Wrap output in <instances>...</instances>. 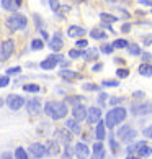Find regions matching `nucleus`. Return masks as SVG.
<instances>
[{"label": "nucleus", "instance_id": "33", "mask_svg": "<svg viewBox=\"0 0 152 159\" xmlns=\"http://www.w3.org/2000/svg\"><path fill=\"white\" fill-rule=\"evenodd\" d=\"M44 48V44H43V41H41V39H33L31 41V49H43Z\"/></svg>", "mask_w": 152, "mask_h": 159}, {"label": "nucleus", "instance_id": "17", "mask_svg": "<svg viewBox=\"0 0 152 159\" xmlns=\"http://www.w3.org/2000/svg\"><path fill=\"white\" fill-rule=\"evenodd\" d=\"M92 159H105V148L103 144L98 141V143H95V146H93V156Z\"/></svg>", "mask_w": 152, "mask_h": 159}, {"label": "nucleus", "instance_id": "28", "mask_svg": "<svg viewBox=\"0 0 152 159\" xmlns=\"http://www.w3.org/2000/svg\"><path fill=\"white\" fill-rule=\"evenodd\" d=\"M128 51H129L131 56H139L141 54V48L137 44H128Z\"/></svg>", "mask_w": 152, "mask_h": 159}, {"label": "nucleus", "instance_id": "44", "mask_svg": "<svg viewBox=\"0 0 152 159\" xmlns=\"http://www.w3.org/2000/svg\"><path fill=\"white\" fill-rule=\"evenodd\" d=\"M121 102H123V97H113V98H110V103H111V105L121 103Z\"/></svg>", "mask_w": 152, "mask_h": 159}, {"label": "nucleus", "instance_id": "49", "mask_svg": "<svg viewBox=\"0 0 152 159\" xmlns=\"http://www.w3.org/2000/svg\"><path fill=\"white\" fill-rule=\"evenodd\" d=\"M141 5H145V7H152V0H139Z\"/></svg>", "mask_w": 152, "mask_h": 159}, {"label": "nucleus", "instance_id": "25", "mask_svg": "<svg viewBox=\"0 0 152 159\" xmlns=\"http://www.w3.org/2000/svg\"><path fill=\"white\" fill-rule=\"evenodd\" d=\"M48 154H51V156L59 154V143H57V141H49V149H48Z\"/></svg>", "mask_w": 152, "mask_h": 159}, {"label": "nucleus", "instance_id": "26", "mask_svg": "<svg viewBox=\"0 0 152 159\" xmlns=\"http://www.w3.org/2000/svg\"><path fill=\"white\" fill-rule=\"evenodd\" d=\"M2 7H3L5 10H8V11L18 8V7L15 5V0H2Z\"/></svg>", "mask_w": 152, "mask_h": 159}, {"label": "nucleus", "instance_id": "38", "mask_svg": "<svg viewBox=\"0 0 152 159\" xmlns=\"http://www.w3.org/2000/svg\"><path fill=\"white\" fill-rule=\"evenodd\" d=\"M49 5H51V10L59 11V0H49Z\"/></svg>", "mask_w": 152, "mask_h": 159}, {"label": "nucleus", "instance_id": "53", "mask_svg": "<svg viewBox=\"0 0 152 159\" xmlns=\"http://www.w3.org/2000/svg\"><path fill=\"white\" fill-rule=\"evenodd\" d=\"M142 59H144V61H149V59H150V54H149V52H144V54H142Z\"/></svg>", "mask_w": 152, "mask_h": 159}, {"label": "nucleus", "instance_id": "47", "mask_svg": "<svg viewBox=\"0 0 152 159\" xmlns=\"http://www.w3.org/2000/svg\"><path fill=\"white\" fill-rule=\"evenodd\" d=\"M121 31H123V33H129V31H131V25H129V23H126V25H123Z\"/></svg>", "mask_w": 152, "mask_h": 159}, {"label": "nucleus", "instance_id": "58", "mask_svg": "<svg viewBox=\"0 0 152 159\" xmlns=\"http://www.w3.org/2000/svg\"><path fill=\"white\" fill-rule=\"evenodd\" d=\"M74 2H82V3H84V2H85V0H74Z\"/></svg>", "mask_w": 152, "mask_h": 159}, {"label": "nucleus", "instance_id": "19", "mask_svg": "<svg viewBox=\"0 0 152 159\" xmlns=\"http://www.w3.org/2000/svg\"><path fill=\"white\" fill-rule=\"evenodd\" d=\"M95 136L98 141H102L105 139V136H106V126H105V123L100 120L98 121V125H97V131H95Z\"/></svg>", "mask_w": 152, "mask_h": 159}, {"label": "nucleus", "instance_id": "51", "mask_svg": "<svg viewBox=\"0 0 152 159\" xmlns=\"http://www.w3.org/2000/svg\"><path fill=\"white\" fill-rule=\"evenodd\" d=\"M102 67H103V64L98 62V64H95V66H93V70H95V72H98V70H102Z\"/></svg>", "mask_w": 152, "mask_h": 159}, {"label": "nucleus", "instance_id": "60", "mask_svg": "<svg viewBox=\"0 0 152 159\" xmlns=\"http://www.w3.org/2000/svg\"><path fill=\"white\" fill-rule=\"evenodd\" d=\"M108 2H115V0H108Z\"/></svg>", "mask_w": 152, "mask_h": 159}, {"label": "nucleus", "instance_id": "27", "mask_svg": "<svg viewBox=\"0 0 152 159\" xmlns=\"http://www.w3.org/2000/svg\"><path fill=\"white\" fill-rule=\"evenodd\" d=\"M13 157H15V159H28V154H26V151L23 149V148H16Z\"/></svg>", "mask_w": 152, "mask_h": 159}, {"label": "nucleus", "instance_id": "15", "mask_svg": "<svg viewBox=\"0 0 152 159\" xmlns=\"http://www.w3.org/2000/svg\"><path fill=\"white\" fill-rule=\"evenodd\" d=\"M30 152H31L34 157H43V156L48 154V149H46L41 143H33L30 146Z\"/></svg>", "mask_w": 152, "mask_h": 159}, {"label": "nucleus", "instance_id": "5", "mask_svg": "<svg viewBox=\"0 0 152 159\" xmlns=\"http://www.w3.org/2000/svg\"><path fill=\"white\" fill-rule=\"evenodd\" d=\"M56 138H57V143H61L64 146H69L72 143V133L69 129H64V128H57L56 129Z\"/></svg>", "mask_w": 152, "mask_h": 159}, {"label": "nucleus", "instance_id": "16", "mask_svg": "<svg viewBox=\"0 0 152 159\" xmlns=\"http://www.w3.org/2000/svg\"><path fill=\"white\" fill-rule=\"evenodd\" d=\"M66 126L71 129V133H74V134H79V133L82 131V128H80V125H79V121H77V120H74V118H67V120H66Z\"/></svg>", "mask_w": 152, "mask_h": 159}, {"label": "nucleus", "instance_id": "10", "mask_svg": "<svg viewBox=\"0 0 152 159\" xmlns=\"http://www.w3.org/2000/svg\"><path fill=\"white\" fill-rule=\"evenodd\" d=\"M74 154L77 156L79 159H87L89 154H90V148L85 143H77L75 148H74Z\"/></svg>", "mask_w": 152, "mask_h": 159}, {"label": "nucleus", "instance_id": "12", "mask_svg": "<svg viewBox=\"0 0 152 159\" xmlns=\"http://www.w3.org/2000/svg\"><path fill=\"white\" fill-rule=\"evenodd\" d=\"M64 46V41H62V33L61 31H56L54 36L51 38V43H49V48L52 51H61Z\"/></svg>", "mask_w": 152, "mask_h": 159}, {"label": "nucleus", "instance_id": "46", "mask_svg": "<svg viewBox=\"0 0 152 159\" xmlns=\"http://www.w3.org/2000/svg\"><path fill=\"white\" fill-rule=\"evenodd\" d=\"M84 89H85V90H97L98 87H97V85H93V84H85V85H84Z\"/></svg>", "mask_w": 152, "mask_h": 159}, {"label": "nucleus", "instance_id": "2", "mask_svg": "<svg viewBox=\"0 0 152 159\" xmlns=\"http://www.w3.org/2000/svg\"><path fill=\"white\" fill-rule=\"evenodd\" d=\"M126 118V110L123 107H116V108H111L106 113V121H105V126L108 128H115L118 123L124 121Z\"/></svg>", "mask_w": 152, "mask_h": 159}, {"label": "nucleus", "instance_id": "54", "mask_svg": "<svg viewBox=\"0 0 152 159\" xmlns=\"http://www.w3.org/2000/svg\"><path fill=\"white\" fill-rule=\"evenodd\" d=\"M126 159H141V157H139V156H132V154H128Z\"/></svg>", "mask_w": 152, "mask_h": 159}, {"label": "nucleus", "instance_id": "21", "mask_svg": "<svg viewBox=\"0 0 152 159\" xmlns=\"http://www.w3.org/2000/svg\"><path fill=\"white\" fill-rule=\"evenodd\" d=\"M139 74L144 75V77H150L152 75V66L149 62H142L141 66H139Z\"/></svg>", "mask_w": 152, "mask_h": 159}, {"label": "nucleus", "instance_id": "37", "mask_svg": "<svg viewBox=\"0 0 152 159\" xmlns=\"http://www.w3.org/2000/svg\"><path fill=\"white\" fill-rule=\"evenodd\" d=\"M8 82H10L8 75H0V87H7Z\"/></svg>", "mask_w": 152, "mask_h": 159}, {"label": "nucleus", "instance_id": "8", "mask_svg": "<svg viewBox=\"0 0 152 159\" xmlns=\"http://www.w3.org/2000/svg\"><path fill=\"white\" fill-rule=\"evenodd\" d=\"M59 61L62 62L61 56H57V54H52V56H48L44 61H41L39 67H41V69H44V70H51V69H54V67H56V64L59 62Z\"/></svg>", "mask_w": 152, "mask_h": 159}, {"label": "nucleus", "instance_id": "57", "mask_svg": "<svg viewBox=\"0 0 152 159\" xmlns=\"http://www.w3.org/2000/svg\"><path fill=\"white\" fill-rule=\"evenodd\" d=\"M15 5H16V7H20V5H21V0H15Z\"/></svg>", "mask_w": 152, "mask_h": 159}, {"label": "nucleus", "instance_id": "36", "mask_svg": "<svg viewBox=\"0 0 152 159\" xmlns=\"http://www.w3.org/2000/svg\"><path fill=\"white\" fill-rule=\"evenodd\" d=\"M87 44H89V41L84 39V38H80L77 39V43H75V46H77V49H82V48H87Z\"/></svg>", "mask_w": 152, "mask_h": 159}, {"label": "nucleus", "instance_id": "31", "mask_svg": "<svg viewBox=\"0 0 152 159\" xmlns=\"http://www.w3.org/2000/svg\"><path fill=\"white\" fill-rule=\"evenodd\" d=\"M97 54H98V51L95 48H92V49H89L87 52H84V57H85V59H95Z\"/></svg>", "mask_w": 152, "mask_h": 159}, {"label": "nucleus", "instance_id": "52", "mask_svg": "<svg viewBox=\"0 0 152 159\" xmlns=\"http://www.w3.org/2000/svg\"><path fill=\"white\" fill-rule=\"evenodd\" d=\"M132 95L136 97V98H142V97H144V92H141V90H139V92H134Z\"/></svg>", "mask_w": 152, "mask_h": 159}, {"label": "nucleus", "instance_id": "1", "mask_svg": "<svg viewBox=\"0 0 152 159\" xmlns=\"http://www.w3.org/2000/svg\"><path fill=\"white\" fill-rule=\"evenodd\" d=\"M44 113L52 120H61L67 115V105L66 102H59V100H49L44 105Z\"/></svg>", "mask_w": 152, "mask_h": 159}, {"label": "nucleus", "instance_id": "6", "mask_svg": "<svg viewBox=\"0 0 152 159\" xmlns=\"http://www.w3.org/2000/svg\"><path fill=\"white\" fill-rule=\"evenodd\" d=\"M118 138L121 141H126V143H129V141H132L134 138H136V131L129 126V125H124V126H121L118 129Z\"/></svg>", "mask_w": 152, "mask_h": 159}, {"label": "nucleus", "instance_id": "23", "mask_svg": "<svg viewBox=\"0 0 152 159\" xmlns=\"http://www.w3.org/2000/svg\"><path fill=\"white\" fill-rule=\"evenodd\" d=\"M152 154V148H149L147 144H142L141 148L137 149V156L139 157H147V156H150Z\"/></svg>", "mask_w": 152, "mask_h": 159}, {"label": "nucleus", "instance_id": "14", "mask_svg": "<svg viewBox=\"0 0 152 159\" xmlns=\"http://www.w3.org/2000/svg\"><path fill=\"white\" fill-rule=\"evenodd\" d=\"M26 110H28V113H30V115H38L39 111H41V102H39V98L28 100V102H26Z\"/></svg>", "mask_w": 152, "mask_h": 159}, {"label": "nucleus", "instance_id": "40", "mask_svg": "<svg viewBox=\"0 0 152 159\" xmlns=\"http://www.w3.org/2000/svg\"><path fill=\"white\" fill-rule=\"evenodd\" d=\"M103 85L105 87H118L119 82H116V80H103Z\"/></svg>", "mask_w": 152, "mask_h": 159}, {"label": "nucleus", "instance_id": "13", "mask_svg": "<svg viewBox=\"0 0 152 159\" xmlns=\"http://www.w3.org/2000/svg\"><path fill=\"white\" fill-rule=\"evenodd\" d=\"M72 116H74V120H77V121L85 120V118H87V108H85L82 103L74 105V108H72Z\"/></svg>", "mask_w": 152, "mask_h": 159}, {"label": "nucleus", "instance_id": "59", "mask_svg": "<svg viewBox=\"0 0 152 159\" xmlns=\"http://www.w3.org/2000/svg\"><path fill=\"white\" fill-rule=\"evenodd\" d=\"M2 105H3V100H2V98H0V107H2Z\"/></svg>", "mask_w": 152, "mask_h": 159}, {"label": "nucleus", "instance_id": "9", "mask_svg": "<svg viewBox=\"0 0 152 159\" xmlns=\"http://www.w3.org/2000/svg\"><path fill=\"white\" fill-rule=\"evenodd\" d=\"M132 115H147L152 111V103L145 102V103H139V105H132Z\"/></svg>", "mask_w": 152, "mask_h": 159}, {"label": "nucleus", "instance_id": "39", "mask_svg": "<svg viewBox=\"0 0 152 159\" xmlns=\"http://www.w3.org/2000/svg\"><path fill=\"white\" fill-rule=\"evenodd\" d=\"M113 49H115V48H113L111 44H103V46H102V51L105 52V54H111Z\"/></svg>", "mask_w": 152, "mask_h": 159}, {"label": "nucleus", "instance_id": "50", "mask_svg": "<svg viewBox=\"0 0 152 159\" xmlns=\"http://www.w3.org/2000/svg\"><path fill=\"white\" fill-rule=\"evenodd\" d=\"M0 159H15V157L11 156V152H3V154H2V157H0Z\"/></svg>", "mask_w": 152, "mask_h": 159}, {"label": "nucleus", "instance_id": "32", "mask_svg": "<svg viewBox=\"0 0 152 159\" xmlns=\"http://www.w3.org/2000/svg\"><path fill=\"white\" fill-rule=\"evenodd\" d=\"M111 46H113V48H118V49H121V48H128V41H126V39H116Z\"/></svg>", "mask_w": 152, "mask_h": 159}, {"label": "nucleus", "instance_id": "3", "mask_svg": "<svg viewBox=\"0 0 152 159\" xmlns=\"http://www.w3.org/2000/svg\"><path fill=\"white\" fill-rule=\"evenodd\" d=\"M5 25L8 26L10 31H16V30L25 28L28 25V20H26L25 15H11V16H8V18H7Z\"/></svg>", "mask_w": 152, "mask_h": 159}, {"label": "nucleus", "instance_id": "45", "mask_svg": "<svg viewBox=\"0 0 152 159\" xmlns=\"http://www.w3.org/2000/svg\"><path fill=\"white\" fill-rule=\"evenodd\" d=\"M79 100H80L79 97H67V98H66V102H71V103H75V105H77V103H79Z\"/></svg>", "mask_w": 152, "mask_h": 159}, {"label": "nucleus", "instance_id": "55", "mask_svg": "<svg viewBox=\"0 0 152 159\" xmlns=\"http://www.w3.org/2000/svg\"><path fill=\"white\" fill-rule=\"evenodd\" d=\"M144 44H145V46L150 44V38H144Z\"/></svg>", "mask_w": 152, "mask_h": 159}, {"label": "nucleus", "instance_id": "35", "mask_svg": "<svg viewBox=\"0 0 152 159\" xmlns=\"http://www.w3.org/2000/svg\"><path fill=\"white\" fill-rule=\"evenodd\" d=\"M116 75H118L119 79H124V77L129 75V69H118L116 70Z\"/></svg>", "mask_w": 152, "mask_h": 159}, {"label": "nucleus", "instance_id": "22", "mask_svg": "<svg viewBox=\"0 0 152 159\" xmlns=\"http://www.w3.org/2000/svg\"><path fill=\"white\" fill-rule=\"evenodd\" d=\"M100 18H102V21H103V25H110V26H111V23L118 21V16H115V15H111V13H102Z\"/></svg>", "mask_w": 152, "mask_h": 159}, {"label": "nucleus", "instance_id": "30", "mask_svg": "<svg viewBox=\"0 0 152 159\" xmlns=\"http://www.w3.org/2000/svg\"><path fill=\"white\" fill-rule=\"evenodd\" d=\"M72 156H74V148H71V146H64L62 159H72Z\"/></svg>", "mask_w": 152, "mask_h": 159}, {"label": "nucleus", "instance_id": "41", "mask_svg": "<svg viewBox=\"0 0 152 159\" xmlns=\"http://www.w3.org/2000/svg\"><path fill=\"white\" fill-rule=\"evenodd\" d=\"M34 23H36V26H39V31L43 30V20H41V16L38 13L34 15Z\"/></svg>", "mask_w": 152, "mask_h": 159}, {"label": "nucleus", "instance_id": "20", "mask_svg": "<svg viewBox=\"0 0 152 159\" xmlns=\"http://www.w3.org/2000/svg\"><path fill=\"white\" fill-rule=\"evenodd\" d=\"M59 75H61L64 80H69V82L79 77V74H77V72H74V70H69V69H62L61 72H59Z\"/></svg>", "mask_w": 152, "mask_h": 159}, {"label": "nucleus", "instance_id": "18", "mask_svg": "<svg viewBox=\"0 0 152 159\" xmlns=\"http://www.w3.org/2000/svg\"><path fill=\"white\" fill-rule=\"evenodd\" d=\"M85 33H87V31H85L82 26H75V25H72V26L67 30V34H69L71 38H79V36H84Z\"/></svg>", "mask_w": 152, "mask_h": 159}, {"label": "nucleus", "instance_id": "4", "mask_svg": "<svg viewBox=\"0 0 152 159\" xmlns=\"http://www.w3.org/2000/svg\"><path fill=\"white\" fill-rule=\"evenodd\" d=\"M15 52V41L13 39H5L0 44V62H5L10 59V56Z\"/></svg>", "mask_w": 152, "mask_h": 159}, {"label": "nucleus", "instance_id": "34", "mask_svg": "<svg viewBox=\"0 0 152 159\" xmlns=\"http://www.w3.org/2000/svg\"><path fill=\"white\" fill-rule=\"evenodd\" d=\"M69 56H71L72 59H77V57L84 56V52H82L80 49H71V51H69Z\"/></svg>", "mask_w": 152, "mask_h": 159}, {"label": "nucleus", "instance_id": "56", "mask_svg": "<svg viewBox=\"0 0 152 159\" xmlns=\"http://www.w3.org/2000/svg\"><path fill=\"white\" fill-rule=\"evenodd\" d=\"M105 98H106V93H102V95H100V102H105Z\"/></svg>", "mask_w": 152, "mask_h": 159}, {"label": "nucleus", "instance_id": "48", "mask_svg": "<svg viewBox=\"0 0 152 159\" xmlns=\"http://www.w3.org/2000/svg\"><path fill=\"white\" fill-rule=\"evenodd\" d=\"M110 144H111V149L116 152V149H118V144H116V141L113 138H110Z\"/></svg>", "mask_w": 152, "mask_h": 159}, {"label": "nucleus", "instance_id": "43", "mask_svg": "<svg viewBox=\"0 0 152 159\" xmlns=\"http://www.w3.org/2000/svg\"><path fill=\"white\" fill-rule=\"evenodd\" d=\"M144 136H145V138H150V139H152V125H150L149 128H145V129H144Z\"/></svg>", "mask_w": 152, "mask_h": 159}, {"label": "nucleus", "instance_id": "11", "mask_svg": "<svg viewBox=\"0 0 152 159\" xmlns=\"http://www.w3.org/2000/svg\"><path fill=\"white\" fill-rule=\"evenodd\" d=\"M102 118V110L98 108V107H90L89 110H87V121L90 123H97V121H100Z\"/></svg>", "mask_w": 152, "mask_h": 159}, {"label": "nucleus", "instance_id": "42", "mask_svg": "<svg viewBox=\"0 0 152 159\" xmlns=\"http://www.w3.org/2000/svg\"><path fill=\"white\" fill-rule=\"evenodd\" d=\"M21 67H10L7 69V75H11V74H16V72H20Z\"/></svg>", "mask_w": 152, "mask_h": 159}, {"label": "nucleus", "instance_id": "29", "mask_svg": "<svg viewBox=\"0 0 152 159\" xmlns=\"http://www.w3.org/2000/svg\"><path fill=\"white\" fill-rule=\"evenodd\" d=\"M23 90H25V92L38 93V92H39V85H38V84H26V85H23Z\"/></svg>", "mask_w": 152, "mask_h": 159}, {"label": "nucleus", "instance_id": "24", "mask_svg": "<svg viewBox=\"0 0 152 159\" xmlns=\"http://www.w3.org/2000/svg\"><path fill=\"white\" fill-rule=\"evenodd\" d=\"M90 36L93 39H106V33H105L103 30H98V28H95V30L90 31Z\"/></svg>", "mask_w": 152, "mask_h": 159}, {"label": "nucleus", "instance_id": "7", "mask_svg": "<svg viewBox=\"0 0 152 159\" xmlns=\"http://www.w3.org/2000/svg\"><path fill=\"white\" fill-rule=\"evenodd\" d=\"M7 105L11 110H20L23 105H25V98L21 95H16V93H10L7 97Z\"/></svg>", "mask_w": 152, "mask_h": 159}]
</instances>
